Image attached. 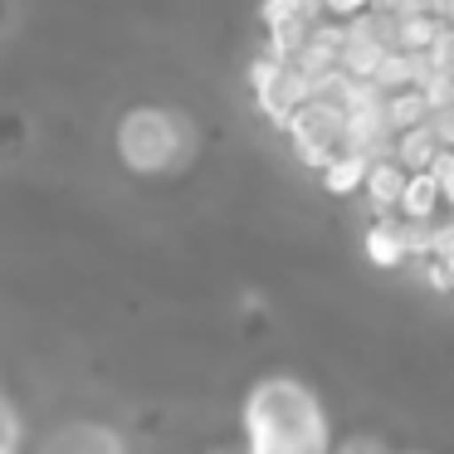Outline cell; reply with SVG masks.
Returning <instances> with one entry per match:
<instances>
[{
    "instance_id": "obj_1",
    "label": "cell",
    "mask_w": 454,
    "mask_h": 454,
    "mask_svg": "<svg viewBox=\"0 0 454 454\" xmlns=\"http://www.w3.org/2000/svg\"><path fill=\"white\" fill-rule=\"evenodd\" d=\"M245 454H333L327 411L298 376H264L245 395Z\"/></svg>"
},
{
    "instance_id": "obj_2",
    "label": "cell",
    "mask_w": 454,
    "mask_h": 454,
    "mask_svg": "<svg viewBox=\"0 0 454 454\" xmlns=\"http://www.w3.org/2000/svg\"><path fill=\"white\" fill-rule=\"evenodd\" d=\"M288 137H294V152L298 161L327 171L333 161H342L347 152H356V137H352V118H347L342 103H303L298 118L288 122Z\"/></svg>"
},
{
    "instance_id": "obj_3",
    "label": "cell",
    "mask_w": 454,
    "mask_h": 454,
    "mask_svg": "<svg viewBox=\"0 0 454 454\" xmlns=\"http://www.w3.org/2000/svg\"><path fill=\"white\" fill-rule=\"evenodd\" d=\"M176 147H181L176 122H171L167 113H157V108L128 113L122 128H118V152H122V161H128L132 171H161L171 157H176Z\"/></svg>"
},
{
    "instance_id": "obj_4",
    "label": "cell",
    "mask_w": 454,
    "mask_h": 454,
    "mask_svg": "<svg viewBox=\"0 0 454 454\" xmlns=\"http://www.w3.org/2000/svg\"><path fill=\"white\" fill-rule=\"evenodd\" d=\"M303 103H313V79H308L298 64H284V69L274 74V83L259 89V113H264L274 128H284V132H288V122L298 118Z\"/></svg>"
},
{
    "instance_id": "obj_5",
    "label": "cell",
    "mask_w": 454,
    "mask_h": 454,
    "mask_svg": "<svg viewBox=\"0 0 454 454\" xmlns=\"http://www.w3.org/2000/svg\"><path fill=\"white\" fill-rule=\"evenodd\" d=\"M342 54H347V25H313V40L298 54V69L308 79H317V74L342 69Z\"/></svg>"
},
{
    "instance_id": "obj_6",
    "label": "cell",
    "mask_w": 454,
    "mask_h": 454,
    "mask_svg": "<svg viewBox=\"0 0 454 454\" xmlns=\"http://www.w3.org/2000/svg\"><path fill=\"white\" fill-rule=\"evenodd\" d=\"M405 186H411V171L401 167V161H376L372 176H366V196H372V210L376 215H395L405 200Z\"/></svg>"
},
{
    "instance_id": "obj_7",
    "label": "cell",
    "mask_w": 454,
    "mask_h": 454,
    "mask_svg": "<svg viewBox=\"0 0 454 454\" xmlns=\"http://www.w3.org/2000/svg\"><path fill=\"white\" fill-rule=\"evenodd\" d=\"M444 142L440 132H434V122H420V128H405L401 137H395V161H401L405 171H430L434 161H440Z\"/></svg>"
},
{
    "instance_id": "obj_8",
    "label": "cell",
    "mask_w": 454,
    "mask_h": 454,
    "mask_svg": "<svg viewBox=\"0 0 454 454\" xmlns=\"http://www.w3.org/2000/svg\"><path fill=\"white\" fill-rule=\"evenodd\" d=\"M366 259L381 269H395L411 259L405 249V235H401V215H376V225L366 230Z\"/></svg>"
},
{
    "instance_id": "obj_9",
    "label": "cell",
    "mask_w": 454,
    "mask_h": 454,
    "mask_svg": "<svg viewBox=\"0 0 454 454\" xmlns=\"http://www.w3.org/2000/svg\"><path fill=\"white\" fill-rule=\"evenodd\" d=\"M444 200V186L434 171H411V186H405V200H401V215L405 220H434Z\"/></svg>"
},
{
    "instance_id": "obj_10",
    "label": "cell",
    "mask_w": 454,
    "mask_h": 454,
    "mask_svg": "<svg viewBox=\"0 0 454 454\" xmlns=\"http://www.w3.org/2000/svg\"><path fill=\"white\" fill-rule=\"evenodd\" d=\"M376 161L366 157V152H347L342 161H333V167L323 171V186L333 191V196H352V191L366 186V176H372Z\"/></svg>"
},
{
    "instance_id": "obj_11",
    "label": "cell",
    "mask_w": 454,
    "mask_h": 454,
    "mask_svg": "<svg viewBox=\"0 0 454 454\" xmlns=\"http://www.w3.org/2000/svg\"><path fill=\"white\" fill-rule=\"evenodd\" d=\"M386 113H391V128H395V132H405V128H420V122H430V118H434V103H430V93H425L420 83H415V89L391 93Z\"/></svg>"
},
{
    "instance_id": "obj_12",
    "label": "cell",
    "mask_w": 454,
    "mask_h": 454,
    "mask_svg": "<svg viewBox=\"0 0 454 454\" xmlns=\"http://www.w3.org/2000/svg\"><path fill=\"white\" fill-rule=\"evenodd\" d=\"M450 30V25L440 20V15H405L401 20V50L405 54H425V50H434L440 44V35Z\"/></svg>"
},
{
    "instance_id": "obj_13",
    "label": "cell",
    "mask_w": 454,
    "mask_h": 454,
    "mask_svg": "<svg viewBox=\"0 0 454 454\" xmlns=\"http://www.w3.org/2000/svg\"><path fill=\"white\" fill-rule=\"evenodd\" d=\"M308 40H313V25H269L264 54L278 64H298V54L308 50Z\"/></svg>"
},
{
    "instance_id": "obj_14",
    "label": "cell",
    "mask_w": 454,
    "mask_h": 454,
    "mask_svg": "<svg viewBox=\"0 0 454 454\" xmlns=\"http://www.w3.org/2000/svg\"><path fill=\"white\" fill-rule=\"evenodd\" d=\"M372 83H381L386 93L415 89V83H420V59H415V54H405V50H391V54H386V64H381V74H376Z\"/></svg>"
},
{
    "instance_id": "obj_15",
    "label": "cell",
    "mask_w": 454,
    "mask_h": 454,
    "mask_svg": "<svg viewBox=\"0 0 454 454\" xmlns=\"http://www.w3.org/2000/svg\"><path fill=\"white\" fill-rule=\"evenodd\" d=\"M327 0H264V25H317Z\"/></svg>"
},
{
    "instance_id": "obj_16",
    "label": "cell",
    "mask_w": 454,
    "mask_h": 454,
    "mask_svg": "<svg viewBox=\"0 0 454 454\" xmlns=\"http://www.w3.org/2000/svg\"><path fill=\"white\" fill-rule=\"evenodd\" d=\"M386 44H376V40H347V54H342V69L352 74V79H376L381 74V64H386Z\"/></svg>"
},
{
    "instance_id": "obj_17",
    "label": "cell",
    "mask_w": 454,
    "mask_h": 454,
    "mask_svg": "<svg viewBox=\"0 0 454 454\" xmlns=\"http://www.w3.org/2000/svg\"><path fill=\"white\" fill-rule=\"evenodd\" d=\"M430 59H434V74H444V79H454V25L440 35V44L430 50Z\"/></svg>"
},
{
    "instance_id": "obj_18",
    "label": "cell",
    "mask_w": 454,
    "mask_h": 454,
    "mask_svg": "<svg viewBox=\"0 0 454 454\" xmlns=\"http://www.w3.org/2000/svg\"><path fill=\"white\" fill-rule=\"evenodd\" d=\"M434 0H376V11L395 15V20H405V15H430Z\"/></svg>"
},
{
    "instance_id": "obj_19",
    "label": "cell",
    "mask_w": 454,
    "mask_h": 454,
    "mask_svg": "<svg viewBox=\"0 0 454 454\" xmlns=\"http://www.w3.org/2000/svg\"><path fill=\"white\" fill-rule=\"evenodd\" d=\"M430 259H440V264L454 274V225H440V230H434V254H430Z\"/></svg>"
},
{
    "instance_id": "obj_20",
    "label": "cell",
    "mask_w": 454,
    "mask_h": 454,
    "mask_svg": "<svg viewBox=\"0 0 454 454\" xmlns=\"http://www.w3.org/2000/svg\"><path fill=\"white\" fill-rule=\"evenodd\" d=\"M376 0H327V11L337 15V20H352V15H362V11H372Z\"/></svg>"
},
{
    "instance_id": "obj_21",
    "label": "cell",
    "mask_w": 454,
    "mask_h": 454,
    "mask_svg": "<svg viewBox=\"0 0 454 454\" xmlns=\"http://www.w3.org/2000/svg\"><path fill=\"white\" fill-rule=\"evenodd\" d=\"M430 122H434V132H440V142H444V147H454V108H440Z\"/></svg>"
},
{
    "instance_id": "obj_22",
    "label": "cell",
    "mask_w": 454,
    "mask_h": 454,
    "mask_svg": "<svg viewBox=\"0 0 454 454\" xmlns=\"http://www.w3.org/2000/svg\"><path fill=\"white\" fill-rule=\"evenodd\" d=\"M15 444H20V415L5 405V454H15Z\"/></svg>"
},
{
    "instance_id": "obj_23",
    "label": "cell",
    "mask_w": 454,
    "mask_h": 454,
    "mask_svg": "<svg viewBox=\"0 0 454 454\" xmlns=\"http://www.w3.org/2000/svg\"><path fill=\"white\" fill-rule=\"evenodd\" d=\"M337 454H386V444L381 440H347Z\"/></svg>"
},
{
    "instance_id": "obj_24",
    "label": "cell",
    "mask_w": 454,
    "mask_h": 454,
    "mask_svg": "<svg viewBox=\"0 0 454 454\" xmlns=\"http://www.w3.org/2000/svg\"><path fill=\"white\" fill-rule=\"evenodd\" d=\"M430 11H434V15H440V20H444V25H454V0H434Z\"/></svg>"
},
{
    "instance_id": "obj_25",
    "label": "cell",
    "mask_w": 454,
    "mask_h": 454,
    "mask_svg": "<svg viewBox=\"0 0 454 454\" xmlns=\"http://www.w3.org/2000/svg\"><path fill=\"white\" fill-rule=\"evenodd\" d=\"M450 108H454V103H450Z\"/></svg>"
}]
</instances>
